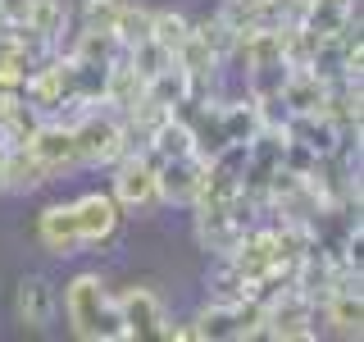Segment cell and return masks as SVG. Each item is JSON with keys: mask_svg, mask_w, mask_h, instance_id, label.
<instances>
[{"mask_svg": "<svg viewBox=\"0 0 364 342\" xmlns=\"http://www.w3.org/2000/svg\"><path fill=\"white\" fill-rule=\"evenodd\" d=\"M64 315L68 328H73L82 342H123V319L119 306H114L109 288L100 283V274H77L64 288Z\"/></svg>", "mask_w": 364, "mask_h": 342, "instance_id": "cell-1", "label": "cell"}, {"mask_svg": "<svg viewBox=\"0 0 364 342\" xmlns=\"http://www.w3.org/2000/svg\"><path fill=\"white\" fill-rule=\"evenodd\" d=\"M68 128H73V142H77V160L87 165H119L128 151H136L132 142V128L119 119V114L109 110H77V119H68Z\"/></svg>", "mask_w": 364, "mask_h": 342, "instance_id": "cell-2", "label": "cell"}, {"mask_svg": "<svg viewBox=\"0 0 364 342\" xmlns=\"http://www.w3.org/2000/svg\"><path fill=\"white\" fill-rule=\"evenodd\" d=\"M191 333L205 342H242V338H264V301L255 292L237 296V301H210L196 315Z\"/></svg>", "mask_w": 364, "mask_h": 342, "instance_id": "cell-3", "label": "cell"}, {"mask_svg": "<svg viewBox=\"0 0 364 342\" xmlns=\"http://www.w3.org/2000/svg\"><path fill=\"white\" fill-rule=\"evenodd\" d=\"M255 210L259 205L242 197L237 192L232 201H210V205H196V237L205 251H214V256H228L237 242H242V233L250 224H255Z\"/></svg>", "mask_w": 364, "mask_h": 342, "instance_id": "cell-4", "label": "cell"}, {"mask_svg": "<svg viewBox=\"0 0 364 342\" xmlns=\"http://www.w3.org/2000/svg\"><path fill=\"white\" fill-rule=\"evenodd\" d=\"M114 201L123 210H151L159 205V182H155V160L146 151H128L114 165Z\"/></svg>", "mask_w": 364, "mask_h": 342, "instance_id": "cell-5", "label": "cell"}, {"mask_svg": "<svg viewBox=\"0 0 364 342\" xmlns=\"http://www.w3.org/2000/svg\"><path fill=\"white\" fill-rule=\"evenodd\" d=\"M114 306H119V319H123L128 338H173L168 311L151 288H128L123 296H114Z\"/></svg>", "mask_w": 364, "mask_h": 342, "instance_id": "cell-6", "label": "cell"}, {"mask_svg": "<svg viewBox=\"0 0 364 342\" xmlns=\"http://www.w3.org/2000/svg\"><path fill=\"white\" fill-rule=\"evenodd\" d=\"M73 205V224H77V237L82 247H100L119 233V219H123V205L109 197V192H87V197L68 201Z\"/></svg>", "mask_w": 364, "mask_h": 342, "instance_id": "cell-7", "label": "cell"}, {"mask_svg": "<svg viewBox=\"0 0 364 342\" xmlns=\"http://www.w3.org/2000/svg\"><path fill=\"white\" fill-rule=\"evenodd\" d=\"M28 146H32V155H37L41 165L50 169V178L82 169V160H77V142H73V128H68L64 119H46Z\"/></svg>", "mask_w": 364, "mask_h": 342, "instance_id": "cell-8", "label": "cell"}, {"mask_svg": "<svg viewBox=\"0 0 364 342\" xmlns=\"http://www.w3.org/2000/svg\"><path fill=\"white\" fill-rule=\"evenodd\" d=\"M200 155H173V160H155V182H159V201L168 205H191L200 187Z\"/></svg>", "mask_w": 364, "mask_h": 342, "instance_id": "cell-9", "label": "cell"}, {"mask_svg": "<svg viewBox=\"0 0 364 342\" xmlns=\"http://www.w3.org/2000/svg\"><path fill=\"white\" fill-rule=\"evenodd\" d=\"M278 100L287 114H318L328 100V83L314 73V68H287V78H282L278 87Z\"/></svg>", "mask_w": 364, "mask_h": 342, "instance_id": "cell-10", "label": "cell"}, {"mask_svg": "<svg viewBox=\"0 0 364 342\" xmlns=\"http://www.w3.org/2000/svg\"><path fill=\"white\" fill-rule=\"evenodd\" d=\"M37 242L50 256H77L82 251V237H77V224H73V205H46L37 214Z\"/></svg>", "mask_w": 364, "mask_h": 342, "instance_id": "cell-11", "label": "cell"}, {"mask_svg": "<svg viewBox=\"0 0 364 342\" xmlns=\"http://www.w3.org/2000/svg\"><path fill=\"white\" fill-rule=\"evenodd\" d=\"M50 182V169L32 155V146H5V169H0V192H37Z\"/></svg>", "mask_w": 364, "mask_h": 342, "instance_id": "cell-12", "label": "cell"}, {"mask_svg": "<svg viewBox=\"0 0 364 342\" xmlns=\"http://www.w3.org/2000/svg\"><path fill=\"white\" fill-rule=\"evenodd\" d=\"M18 319L28 328H50L55 319V306H60V296H55V288L41 279V274H28V279L18 283Z\"/></svg>", "mask_w": 364, "mask_h": 342, "instance_id": "cell-13", "label": "cell"}, {"mask_svg": "<svg viewBox=\"0 0 364 342\" xmlns=\"http://www.w3.org/2000/svg\"><path fill=\"white\" fill-rule=\"evenodd\" d=\"M141 96H146V78L128 64V55H119L105 73V96H100V105H114L119 114H128Z\"/></svg>", "mask_w": 364, "mask_h": 342, "instance_id": "cell-14", "label": "cell"}, {"mask_svg": "<svg viewBox=\"0 0 364 342\" xmlns=\"http://www.w3.org/2000/svg\"><path fill=\"white\" fill-rule=\"evenodd\" d=\"M350 14H355V0H305L301 23L314 37H333V32H341L350 23Z\"/></svg>", "mask_w": 364, "mask_h": 342, "instance_id": "cell-15", "label": "cell"}, {"mask_svg": "<svg viewBox=\"0 0 364 342\" xmlns=\"http://www.w3.org/2000/svg\"><path fill=\"white\" fill-rule=\"evenodd\" d=\"M73 60H91V64H114L123 55V46L114 32H96V28H82V37L73 41Z\"/></svg>", "mask_w": 364, "mask_h": 342, "instance_id": "cell-16", "label": "cell"}, {"mask_svg": "<svg viewBox=\"0 0 364 342\" xmlns=\"http://www.w3.org/2000/svg\"><path fill=\"white\" fill-rule=\"evenodd\" d=\"M187 37H191V23L178 9H151V41H159L168 55H178Z\"/></svg>", "mask_w": 364, "mask_h": 342, "instance_id": "cell-17", "label": "cell"}, {"mask_svg": "<svg viewBox=\"0 0 364 342\" xmlns=\"http://www.w3.org/2000/svg\"><path fill=\"white\" fill-rule=\"evenodd\" d=\"M264 123H259V110L255 100H232V105H223V137L228 142H250Z\"/></svg>", "mask_w": 364, "mask_h": 342, "instance_id": "cell-18", "label": "cell"}, {"mask_svg": "<svg viewBox=\"0 0 364 342\" xmlns=\"http://www.w3.org/2000/svg\"><path fill=\"white\" fill-rule=\"evenodd\" d=\"M114 37H119L123 51H132L136 41H146V37H151V9H146V5H128V0H123L119 23H114Z\"/></svg>", "mask_w": 364, "mask_h": 342, "instance_id": "cell-19", "label": "cell"}, {"mask_svg": "<svg viewBox=\"0 0 364 342\" xmlns=\"http://www.w3.org/2000/svg\"><path fill=\"white\" fill-rule=\"evenodd\" d=\"M64 19H68V9L60 5V0H37V5H32V19L23 23V28H32L46 46H55L60 32H64Z\"/></svg>", "mask_w": 364, "mask_h": 342, "instance_id": "cell-20", "label": "cell"}, {"mask_svg": "<svg viewBox=\"0 0 364 342\" xmlns=\"http://www.w3.org/2000/svg\"><path fill=\"white\" fill-rule=\"evenodd\" d=\"M219 19L232 28V37H246L250 28H259V0H223Z\"/></svg>", "mask_w": 364, "mask_h": 342, "instance_id": "cell-21", "label": "cell"}, {"mask_svg": "<svg viewBox=\"0 0 364 342\" xmlns=\"http://www.w3.org/2000/svg\"><path fill=\"white\" fill-rule=\"evenodd\" d=\"M250 288H246V279L237 274L232 265H228V256H223V265H219V274L210 279V301H237V296H246Z\"/></svg>", "mask_w": 364, "mask_h": 342, "instance_id": "cell-22", "label": "cell"}, {"mask_svg": "<svg viewBox=\"0 0 364 342\" xmlns=\"http://www.w3.org/2000/svg\"><path fill=\"white\" fill-rule=\"evenodd\" d=\"M119 9H123V0H87V5H82V28L114 32V23H119Z\"/></svg>", "mask_w": 364, "mask_h": 342, "instance_id": "cell-23", "label": "cell"}, {"mask_svg": "<svg viewBox=\"0 0 364 342\" xmlns=\"http://www.w3.org/2000/svg\"><path fill=\"white\" fill-rule=\"evenodd\" d=\"M32 5L37 0H0V28H23L32 19Z\"/></svg>", "mask_w": 364, "mask_h": 342, "instance_id": "cell-24", "label": "cell"}, {"mask_svg": "<svg viewBox=\"0 0 364 342\" xmlns=\"http://www.w3.org/2000/svg\"><path fill=\"white\" fill-rule=\"evenodd\" d=\"M0 169H5V142H0Z\"/></svg>", "mask_w": 364, "mask_h": 342, "instance_id": "cell-25", "label": "cell"}]
</instances>
